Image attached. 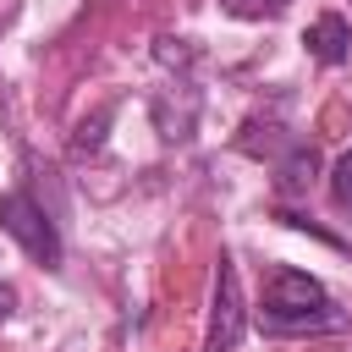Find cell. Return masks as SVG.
<instances>
[{
    "instance_id": "9",
    "label": "cell",
    "mask_w": 352,
    "mask_h": 352,
    "mask_svg": "<svg viewBox=\"0 0 352 352\" xmlns=\"http://www.w3.org/2000/svg\"><path fill=\"white\" fill-rule=\"evenodd\" d=\"M11 308H16V297H11V286H0V324L11 319Z\"/></svg>"
},
{
    "instance_id": "3",
    "label": "cell",
    "mask_w": 352,
    "mask_h": 352,
    "mask_svg": "<svg viewBox=\"0 0 352 352\" xmlns=\"http://www.w3.org/2000/svg\"><path fill=\"white\" fill-rule=\"evenodd\" d=\"M248 330V308H242V280H236V264L231 253H220L214 264V302H209V336H204V352H231Z\"/></svg>"
},
{
    "instance_id": "4",
    "label": "cell",
    "mask_w": 352,
    "mask_h": 352,
    "mask_svg": "<svg viewBox=\"0 0 352 352\" xmlns=\"http://www.w3.org/2000/svg\"><path fill=\"white\" fill-rule=\"evenodd\" d=\"M302 44H308V55H314V60L341 66V60L352 55V22H346L341 11H324V16H314V22H308Z\"/></svg>"
},
{
    "instance_id": "7",
    "label": "cell",
    "mask_w": 352,
    "mask_h": 352,
    "mask_svg": "<svg viewBox=\"0 0 352 352\" xmlns=\"http://www.w3.org/2000/svg\"><path fill=\"white\" fill-rule=\"evenodd\" d=\"M330 198H336V204L352 214V148L336 160V176H330Z\"/></svg>"
},
{
    "instance_id": "8",
    "label": "cell",
    "mask_w": 352,
    "mask_h": 352,
    "mask_svg": "<svg viewBox=\"0 0 352 352\" xmlns=\"http://www.w3.org/2000/svg\"><path fill=\"white\" fill-rule=\"evenodd\" d=\"M104 121H110V104L94 116V121H82V132H77V154H88V148H99V132H104Z\"/></svg>"
},
{
    "instance_id": "5",
    "label": "cell",
    "mask_w": 352,
    "mask_h": 352,
    "mask_svg": "<svg viewBox=\"0 0 352 352\" xmlns=\"http://www.w3.org/2000/svg\"><path fill=\"white\" fill-rule=\"evenodd\" d=\"M314 170H319L314 148H308V143H292V154L280 160V187H286V192H297V187H308V182H314Z\"/></svg>"
},
{
    "instance_id": "1",
    "label": "cell",
    "mask_w": 352,
    "mask_h": 352,
    "mask_svg": "<svg viewBox=\"0 0 352 352\" xmlns=\"http://www.w3.org/2000/svg\"><path fill=\"white\" fill-rule=\"evenodd\" d=\"M258 324H264L270 336H319V330H341L346 314L336 308V297H330L314 275L280 264V270H270V280H264Z\"/></svg>"
},
{
    "instance_id": "6",
    "label": "cell",
    "mask_w": 352,
    "mask_h": 352,
    "mask_svg": "<svg viewBox=\"0 0 352 352\" xmlns=\"http://www.w3.org/2000/svg\"><path fill=\"white\" fill-rule=\"evenodd\" d=\"M292 0H220V11H231V16H242V22H270V16H280Z\"/></svg>"
},
{
    "instance_id": "2",
    "label": "cell",
    "mask_w": 352,
    "mask_h": 352,
    "mask_svg": "<svg viewBox=\"0 0 352 352\" xmlns=\"http://www.w3.org/2000/svg\"><path fill=\"white\" fill-rule=\"evenodd\" d=\"M0 231L16 236V248L28 258H38L44 270L60 264V231H55V220L44 214V204L33 192H0Z\"/></svg>"
}]
</instances>
